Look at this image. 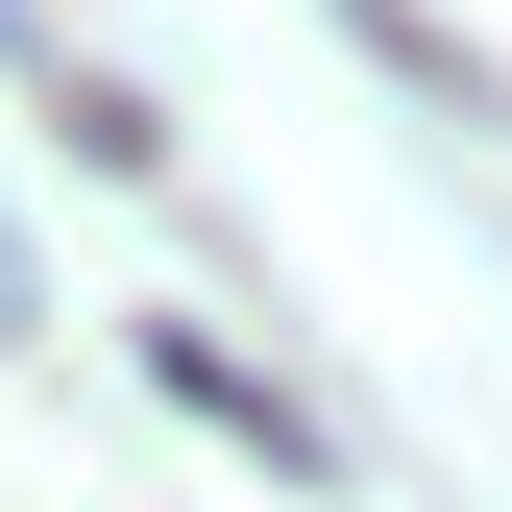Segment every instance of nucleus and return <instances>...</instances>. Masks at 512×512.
Listing matches in <instances>:
<instances>
[{
  "mask_svg": "<svg viewBox=\"0 0 512 512\" xmlns=\"http://www.w3.org/2000/svg\"><path fill=\"white\" fill-rule=\"evenodd\" d=\"M0 317H25V269H0Z\"/></svg>",
  "mask_w": 512,
  "mask_h": 512,
  "instance_id": "obj_1",
  "label": "nucleus"
}]
</instances>
